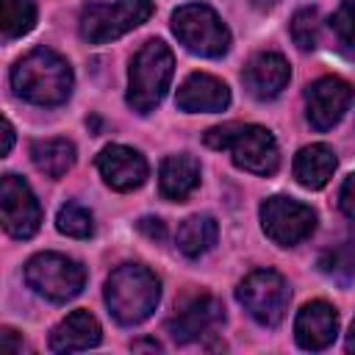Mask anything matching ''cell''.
Segmentation results:
<instances>
[{"mask_svg": "<svg viewBox=\"0 0 355 355\" xmlns=\"http://www.w3.org/2000/svg\"><path fill=\"white\" fill-rule=\"evenodd\" d=\"M261 227L275 244L294 247L313 233L316 211L300 200L277 194V197H269L261 202Z\"/></svg>", "mask_w": 355, "mask_h": 355, "instance_id": "cell-9", "label": "cell"}, {"mask_svg": "<svg viewBox=\"0 0 355 355\" xmlns=\"http://www.w3.org/2000/svg\"><path fill=\"white\" fill-rule=\"evenodd\" d=\"M0 349L3 352H22V341H17V336H14L11 327H3V333H0Z\"/></svg>", "mask_w": 355, "mask_h": 355, "instance_id": "cell-29", "label": "cell"}, {"mask_svg": "<svg viewBox=\"0 0 355 355\" xmlns=\"http://www.w3.org/2000/svg\"><path fill=\"white\" fill-rule=\"evenodd\" d=\"M347 349L355 352V319H352V327H349V336H347Z\"/></svg>", "mask_w": 355, "mask_h": 355, "instance_id": "cell-32", "label": "cell"}, {"mask_svg": "<svg viewBox=\"0 0 355 355\" xmlns=\"http://www.w3.org/2000/svg\"><path fill=\"white\" fill-rule=\"evenodd\" d=\"M175 72L172 50L161 39L144 42L130 58L128 69V105L136 114H150L164 100Z\"/></svg>", "mask_w": 355, "mask_h": 355, "instance_id": "cell-4", "label": "cell"}, {"mask_svg": "<svg viewBox=\"0 0 355 355\" xmlns=\"http://www.w3.org/2000/svg\"><path fill=\"white\" fill-rule=\"evenodd\" d=\"M11 89L33 105H61L72 94V67L50 47H36L11 69Z\"/></svg>", "mask_w": 355, "mask_h": 355, "instance_id": "cell-1", "label": "cell"}, {"mask_svg": "<svg viewBox=\"0 0 355 355\" xmlns=\"http://www.w3.org/2000/svg\"><path fill=\"white\" fill-rule=\"evenodd\" d=\"M216 236H219V227H216L214 216H208V214L189 216L178 227V250L186 258H200L216 244Z\"/></svg>", "mask_w": 355, "mask_h": 355, "instance_id": "cell-21", "label": "cell"}, {"mask_svg": "<svg viewBox=\"0 0 355 355\" xmlns=\"http://www.w3.org/2000/svg\"><path fill=\"white\" fill-rule=\"evenodd\" d=\"M205 144L214 150H230V158L239 169L252 175H275L280 166V150L275 136L261 125H241L227 122L211 128L205 136Z\"/></svg>", "mask_w": 355, "mask_h": 355, "instance_id": "cell-3", "label": "cell"}, {"mask_svg": "<svg viewBox=\"0 0 355 355\" xmlns=\"http://www.w3.org/2000/svg\"><path fill=\"white\" fill-rule=\"evenodd\" d=\"M336 164L338 161H336L333 147H327L322 141L319 144H308L294 155V178H297V183L302 189L316 191V189L327 186V180L336 172Z\"/></svg>", "mask_w": 355, "mask_h": 355, "instance_id": "cell-19", "label": "cell"}, {"mask_svg": "<svg viewBox=\"0 0 355 355\" xmlns=\"http://www.w3.org/2000/svg\"><path fill=\"white\" fill-rule=\"evenodd\" d=\"M338 336V313L330 302L313 300L302 305V311L294 319V338L302 349L319 352L327 349Z\"/></svg>", "mask_w": 355, "mask_h": 355, "instance_id": "cell-15", "label": "cell"}, {"mask_svg": "<svg viewBox=\"0 0 355 355\" xmlns=\"http://www.w3.org/2000/svg\"><path fill=\"white\" fill-rule=\"evenodd\" d=\"M330 31L338 42V47L344 53H352L355 55V0H344L333 17H330Z\"/></svg>", "mask_w": 355, "mask_h": 355, "instance_id": "cell-25", "label": "cell"}, {"mask_svg": "<svg viewBox=\"0 0 355 355\" xmlns=\"http://www.w3.org/2000/svg\"><path fill=\"white\" fill-rule=\"evenodd\" d=\"M36 22L33 0H0V31L6 39L25 36Z\"/></svg>", "mask_w": 355, "mask_h": 355, "instance_id": "cell-22", "label": "cell"}, {"mask_svg": "<svg viewBox=\"0 0 355 355\" xmlns=\"http://www.w3.org/2000/svg\"><path fill=\"white\" fill-rule=\"evenodd\" d=\"M130 347H133V349H155V352L161 349V344H158V341H133Z\"/></svg>", "mask_w": 355, "mask_h": 355, "instance_id": "cell-31", "label": "cell"}, {"mask_svg": "<svg viewBox=\"0 0 355 355\" xmlns=\"http://www.w3.org/2000/svg\"><path fill=\"white\" fill-rule=\"evenodd\" d=\"M200 186V164L194 155H166L158 169V189L166 200H186Z\"/></svg>", "mask_w": 355, "mask_h": 355, "instance_id": "cell-18", "label": "cell"}, {"mask_svg": "<svg viewBox=\"0 0 355 355\" xmlns=\"http://www.w3.org/2000/svg\"><path fill=\"white\" fill-rule=\"evenodd\" d=\"M236 300L241 302V308L263 327H277L286 316L291 291L288 283L280 272L275 269H255L250 272L239 288H236Z\"/></svg>", "mask_w": 355, "mask_h": 355, "instance_id": "cell-7", "label": "cell"}, {"mask_svg": "<svg viewBox=\"0 0 355 355\" xmlns=\"http://www.w3.org/2000/svg\"><path fill=\"white\" fill-rule=\"evenodd\" d=\"M355 92L344 78L327 75L313 80L305 89V116L311 122V128L316 130H330L333 125H338L344 119V114L349 111Z\"/></svg>", "mask_w": 355, "mask_h": 355, "instance_id": "cell-11", "label": "cell"}, {"mask_svg": "<svg viewBox=\"0 0 355 355\" xmlns=\"http://www.w3.org/2000/svg\"><path fill=\"white\" fill-rule=\"evenodd\" d=\"M222 322H225V308L216 297L191 294L178 305V311L166 327H169V336L175 338V344H189V341L200 338L202 333H211Z\"/></svg>", "mask_w": 355, "mask_h": 355, "instance_id": "cell-12", "label": "cell"}, {"mask_svg": "<svg viewBox=\"0 0 355 355\" xmlns=\"http://www.w3.org/2000/svg\"><path fill=\"white\" fill-rule=\"evenodd\" d=\"M11 144H14V128L8 119H3V144H0V155H8L11 153Z\"/></svg>", "mask_w": 355, "mask_h": 355, "instance_id": "cell-30", "label": "cell"}, {"mask_svg": "<svg viewBox=\"0 0 355 355\" xmlns=\"http://www.w3.org/2000/svg\"><path fill=\"white\" fill-rule=\"evenodd\" d=\"M103 338L100 322L89 311H72L67 319H61L50 333V349L53 352H80L97 347Z\"/></svg>", "mask_w": 355, "mask_h": 355, "instance_id": "cell-17", "label": "cell"}, {"mask_svg": "<svg viewBox=\"0 0 355 355\" xmlns=\"http://www.w3.org/2000/svg\"><path fill=\"white\" fill-rule=\"evenodd\" d=\"M161 300V280L141 263H122L105 280V305L119 324H141Z\"/></svg>", "mask_w": 355, "mask_h": 355, "instance_id": "cell-2", "label": "cell"}, {"mask_svg": "<svg viewBox=\"0 0 355 355\" xmlns=\"http://www.w3.org/2000/svg\"><path fill=\"white\" fill-rule=\"evenodd\" d=\"M319 269L338 283H349L355 277V239L341 241L338 247L327 250L319 258Z\"/></svg>", "mask_w": 355, "mask_h": 355, "instance_id": "cell-23", "label": "cell"}, {"mask_svg": "<svg viewBox=\"0 0 355 355\" xmlns=\"http://www.w3.org/2000/svg\"><path fill=\"white\" fill-rule=\"evenodd\" d=\"M0 216L6 233L14 239H31L42 225V205L17 175H3L0 180Z\"/></svg>", "mask_w": 355, "mask_h": 355, "instance_id": "cell-10", "label": "cell"}, {"mask_svg": "<svg viewBox=\"0 0 355 355\" xmlns=\"http://www.w3.org/2000/svg\"><path fill=\"white\" fill-rule=\"evenodd\" d=\"M178 108L186 114H214V111H225L230 105V89L227 83H222L219 78L208 75V72H191L175 97Z\"/></svg>", "mask_w": 355, "mask_h": 355, "instance_id": "cell-16", "label": "cell"}, {"mask_svg": "<svg viewBox=\"0 0 355 355\" xmlns=\"http://www.w3.org/2000/svg\"><path fill=\"white\" fill-rule=\"evenodd\" d=\"M25 283L50 302H69L86 286V269L80 261L61 252H36L25 263Z\"/></svg>", "mask_w": 355, "mask_h": 355, "instance_id": "cell-6", "label": "cell"}, {"mask_svg": "<svg viewBox=\"0 0 355 355\" xmlns=\"http://www.w3.org/2000/svg\"><path fill=\"white\" fill-rule=\"evenodd\" d=\"M153 14V0H116L111 6L92 3L80 14V36L89 44H105L139 28Z\"/></svg>", "mask_w": 355, "mask_h": 355, "instance_id": "cell-8", "label": "cell"}, {"mask_svg": "<svg viewBox=\"0 0 355 355\" xmlns=\"http://www.w3.org/2000/svg\"><path fill=\"white\" fill-rule=\"evenodd\" d=\"M139 230H141V233H147V236H150V239H155V241H161V239L166 236L164 222H161V219H153V216L139 219Z\"/></svg>", "mask_w": 355, "mask_h": 355, "instance_id": "cell-28", "label": "cell"}, {"mask_svg": "<svg viewBox=\"0 0 355 355\" xmlns=\"http://www.w3.org/2000/svg\"><path fill=\"white\" fill-rule=\"evenodd\" d=\"M55 227L64 233V236H72V239H89L94 233V222H92V214L80 205V202H67L58 208V216H55Z\"/></svg>", "mask_w": 355, "mask_h": 355, "instance_id": "cell-24", "label": "cell"}, {"mask_svg": "<svg viewBox=\"0 0 355 355\" xmlns=\"http://www.w3.org/2000/svg\"><path fill=\"white\" fill-rule=\"evenodd\" d=\"M291 39L305 53L319 44V14H316V8H300L291 17Z\"/></svg>", "mask_w": 355, "mask_h": 355, "instance_id": "cell-26", "label": "cell"}, {"mask_svg": "<svg viewBox=\"0 0 355 355\" xmlns=\"http://www.w3.org/2000/svg\"><path fill=\"white\" fill-rule=\"evenodd\" d=\"M288 78H291L288 61H286L280 53H272V50L255 53V55L247 61L244 72H241L244 89H247L255 100H275V97L288 86Z\"/></svg>", "mask_w": 355, "mask_h": 355, "instance_id": "cell-14", "label": "cell"}, {"mask_svg": "<svg viewBox=\"0 0 355 355\" xmlns=\"http://www.w3.org/2000/svg\"><path fill=\"white\" fill-rule=\"evenodd\" d=\"M33 166L47 178H64L75 166V144L69 139H39L31 144Z\"/></svg>", "mask_w": 355, "mask_h": 355, "instance_id": "cell-20", "label": "cell"}, {"mask_svg": "<svg viewBox=\"0 0 355 355\" xmlns=\"http://www.w3.org/2000/svg\"><path fill=\"white\" fill-rule=\"evenodd\" d=\"M97 169L105 186L114 191H133L147 180V161L139 150L125 144H108L97 155Z\"/></svg>", "mask_w": 355, "mask_h": 355, "instance_id": "cell-13", "label": "cell"}, {"mask_svg": "<svg viewBox=\"0 0 355 355\" xmlns=\"http://www.w3.org/2000/svg\"><path fill=\"white\" fill-rule=\"evenodd\" d=\"M172 33L178 42L202 58H219L230 50V31L211 6L186 3L172 14Z\"/></svg>", "mask_w": 355, "mask_h": 355, "instance_id": "cell-5", "label": "cell"}, {"mask_svg": "<svg viewBox=\"0 0 355 355\" xmlns=\"http://www.w3.org/2000/svg\"><path fill=\"white\" fill-rule=\"evenodd\" d=\"M338 208L347 219L355 222V172L341 183V191H338Z\"/></svg>", "mask_w": 355, "mask_h": 355, "instance_id": "cell-27", "label": "cell"}]
</instances>
